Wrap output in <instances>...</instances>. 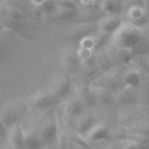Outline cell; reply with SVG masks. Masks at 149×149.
<instances>
[{
	"mask_svg": "<svg viewBox=\"0 0 149 149\" xmlns=\"http://www.w3.org/2000/svg\"><path fill=\"white\" fill-rule=\"evenodd\" d=\"M26 18L27 8L24 0H2L0 2V30L24 36Z\"/></svg>",
	"mask_w": 149,
	"mask_h": 149,
	"instance_id": "cell-1",
	"label": "cell"
},
{
	"mask_svg": "<svg viewBox=\"0 0 149 149\" xmlns=\"http://www.w3.org/2000/svg\"><path fill=\"white\" fill-rule=\"evenodd\" d=\"M112 40L121 49H133L143 40V31L134 24H122L116 33L112 34Z\"/></svg>",
	"mask_w": 149,
	"mask_h": 149,
	"instance_id": "cell-2",
	"label": "cell"
},
{
	"mask_svg": "<svg viewBox=\"0 0 149 149\" xmlns=\"http://www.w3.org/2000/svg\"><path fill=\"white\" fill-rule=\"evenodd\" d=\"M26 110H27V106L24 103L12 100V102H9L5 106L0 107V118H2L6 128H9V127L14 125V124L19 122V119L24 116V113H26Z\"/></svg>",
	"mask_w": 149,
	"mask_h": 149,
	"instance_id": "cell-3",
	"label": "cell"
},
{
	"mask_svg": "<svg viewBox=\"0 0 149 149\" xmlns=\"http://www.w3.org/2000/svg\"><path fill=\"white\" fill-rule=\"evenodd\" d=\"M60 100L54 95V93L51 90H40V91H37L34 93L30 98H29V102L27 104L34 109V110H39V112H46L49 109H52Z\"/></svg>",
	"mask_w": 149,
	"mask_h": 149,
	"instance_id": "cell-4",
	"label": "cell"
},
{
	"mask_svg": "<svg viewBox=\"0 0 149 149\" xmlns=\"http://www.w3.org/2000/svg\"><path fill=\"white\" fill-rule=\"evenodd\" d=\"M40 136V140L45 146H52L55 142H57V137H58V125H57V121L55 118H46L40 128L37 130Z\"/></svg>",
	"mask_w": 149,
	"mask_h": 149,
	"instance_id": "cell-5",
	"label": "cell"
},
{
	"mask_svg": "<svg viewBox=\"0 0 149 149\" xmlns=\"http://www.w3.org/2000/svg\"><path fill=\"white\" fill-rule=\"evenodd\" d=\"M49 90L54 93V95L58 98V100H63L72 90L70 78L67 76V74H57V76L52 79Z\"/></svg>",
	"mask_w": 149,
	"mask_h": 149,
	"instance_id": "cell-6",
	"label": "cell"
},
{
	"mask_svg": "<svg viewBox=\"0 0 149 149\" xmlns=\"http://www.w3.org/2000/svg\"><path fill=\"white\" fill-rule=\"evenodd\" d=\"M24 134H26V130L21 127V124H14L8 128V145L12 149H24Z\"/></svg>",
	"mask_w": 149,
	"mask_h": 149,
	"instance_id": "cell-7",
	"label": "cell"
},
{
	"mask_svg": "<svg viewBox=\"0 0 149 149\" xmlns=\"http://www.w3.org/2000/svg\"><path fill=\"white\" fill-rule=\"evenodd\" d=\"M121 26H122V19L119 15H104L98 21V31L107 36H112L113 33L118 31Z\"/></svg>",
	"mask_w": 149,
	"mask_h": 149,
	"instance_id": "cell-8",
	"label": "cell"
},
{
	"mask_svg": "<svg viewBox=\"0 0 149 149\" xmlns=\"http://www.w3.org/2000/svg\"><path fill=\"white\" fill-rule=\"evenodd\" d=\"M95 116L93 113H82L78 119H76V131L79 136H82V137L85 139L86 134H88L93 127L95 125Z\"/></svg>",
	"mask_w": 149,
	"mask_h": 149,
	"instance_id": "cell-9",
	"label": "cell"
},
{
	"mask_svg": "<svg viewBox=\"0 0 149 149\" xmlns=\"http://www.w3.org/2000/svg\"><path fill=\"white\" fill-rule=\"evenodd\" d=\"M61 60V64H63L67 70H74L79 64H81V60L78 57V49L74 48H66L60 55Z\"/></svg>",
	"mask_w": 149,
	"mask_h": 149,
	"instance_id": "cell-10",
	"label": "cell"
},
{
	"mask_svg": "<svg viewBox=\"0 0 149 149\" xmlns=\"http://www.w3.org/2000/svg\"><path fill=\"white\" fill-rule=\"evenodd\" d=\"M78 17V10H70V9H61L57 8L54 14L43 18L46 22H63V21H70L72 18Z\"/></svg>",
	"mask_w": 149,
	"mask_h": 149,
	"instance_id": "cell-11",
	"label": "cell"
},
{
	"mask_svg": "<svg viewBox=\"0 0 149 149\" xmlns=\"http://www.w3.org/2000/svg\"><path fill=\"white\" fill-rule=\"evenodd\" d=\"M109 137V128L106 124H95L93 127V130L86 134V140L88 142H100V140H106Z\"/></svg>",
	"mask_w": 149,
	"mask_h": 149,
	"instance_id": "cell-12",
	"label": "cell"
},
{
	"mask_svg": "<svg viewBox=\"0 0 149 149\" xmlns=\"http://www.w3.org/2000/svg\"><path fill=\"white\" fill-rule=\"evenodd\" d=\"M45 145L40 140V136L36 130H26L24 134V149H42Z\"/></svg>",
	"mask_w": 149,
	"mask_h": 149,
	"instance_id": "cell-13",
	"label": "cell"
},
{
	"mask_svg": "<svg viewBox=\"0 0 149 149\" xmlns=\"http://www.w3.org/2000/svg\"><path fill=\"white\" fill-rule=\"evenodd\" d=\"M85 110V104L81 102V98H74V100H70L67 102L66 107H64V113L69 116V118H73V119H78Z\"/></svg>",
	"mask_w": 149,
	"mask_h": 149,
	"instance_id": "cell-14",
	"label": "cell"
},
{
	"mask_svg": "<svg viewBox=\"0 0 149 149\" xmlns=\"http://www.w3.org/2000/svg\"><path fill=\"white\" fill-rule=\"evenodd\" d=\"M100 8L106 15H119L124 9V3L122 0H100Z\"/></svg>",
	"mask_w": 149,
	"mask_h": 149,
	"instance_id": "cell-15",
	"label": "cell"
},
{
	"mask_svg": "<svg viewBox=\"0 0 149 149\" xmlns=\"http://www.w3.org/2000/svg\"><path fill=\"white\" fill-rule=\"evenodd\" d=\"M127 17L130 18L131 24L137 26V24H140L148 17V14H146L145 8H142V6H133V8H127Z\"/></svg>",
	"mask_w": 149,
	"mask_h": 149,
	"instance_id": "cell-16",
	"label": "cell"
},
{
	"mask_svg": "<svg viewBox=\"0 0 149 149\" xmlns=\"http://www.w3.org/2000/svg\"><path fill=\"white\" fill-rule=\"evenodd\" d=\"M140 82V76L136 70H128L125 74H124V84H125L127 88H134L137 86Z\"/></svg>",
	"mask_w": 149,
	"mask_h": 149,
	"instance_id": "cell-17",
	"label": "cell"
},
{
	"mask_svg": "<svg viewBox=\"0 0 149 149\" xmlns=\"http://www.w3.org/2000/svg\"><path fill=\"white\" fill-rule=\"evenodd\" d=\"M57 8H61V9H70V10H78V3L76 0H54Z\"/></svg>",
	"mask_w": 149,
	"mask_h": 149,
	"instance_id": "cell-18",
	"label": "cell"
},
{
	"mask_svg": "<svg viewBox=\"0 0 149 149\" xmlns=\"http://www.w3.org/2000/svg\"><path fill=\"white\" fill-rule=\"evenodd\" d=\"M95 46V39L93 36H85L79 40V48L81 49H88V51H93Z\"/></svg>",
	"mask_w": 149,
	"mask_h": 149,
	"instance_id": "cell-19",
	"label": "cell"
},
{
	"mask_svg": "<svg viewBox=\"0 0 149 149\" xmlns=\"http://www.w3.org/2000/svg\"><path fill=\"white\" fill-rule=\"evenodd\" d=\"M134 142H137L142 148L149 149V134H139L136 136V139H133Z\"/></svg>",
	"mask_w": 149,
	"mask_h": 149,
	"instance_id": "cell-20",
	"label": "cell"
},
{
	"mask_svg": "<svg viewBox=\"0 0 149 149\" xmlns=\"http://www.w3.org/2000/svg\"><path fill=\"white\" fill-rule=\"evenodd\" d=\"M93 55V51H88V49H78V57L81 60V63H85L86 60H90Z\"/></svg>",
	"mask_w": 149,
	"mask_h": 149,
	"instance_id": "cell-21",
	"label": "cell"
},
{
	"mask_svg": "<svg viewBox=\"0 0 149 149\" xmlns=\"http://www.w3.org/2000/svg\"><path fill=\"white\" fill-rule=\"evenodd\" d=\"M122 149H145V148H142L137 142H134L131 139V140H127V142L122 143Z\"/></svg>",
	"mask_w": 149,
	"mask_h": 149,
	"instance_id": "cell-22",
	"label": "cell"
},
{
	"mask_svg": "<svg viewBox=\"0 0 149 149\" xmlns=\"http://www.w3.org/2000/svg\"><path fill=\"white\" fill-rule=\"evenodd\" d=\"M124 5H127V8H133V6H142V8H145L143 0H125Z\"/></svg>",
	"mask_w": 149,
	"mask_h": 149,
	"instance_id": "cell-23",
	"label": "cell"
},
{
	"mask_svg": "<svg viewBox=\"0 0 149 149\" xmlns=\"http://www.w3.org/2000/svg\"><path fill=\"white\" fill-rule=\"evenodd\" d=\"M6 134H8V128H6V125L3 124L2 118H0V140L6 139Z\"/></svg>",
	"mask_w": 149,
	"mask_h": 149,
	"instance_id": "cell-24",
	"label": "cell"
},
{
	"mask_svg": "<svg viewBox=\"0 0 149 149\" xmlns=\"http://www.w3.org/2000/svg\"><path fill=\"white\" fill-rule=\"evenodd\" d=\"M46 2V0H30V5L33 6V8H39L40 5H43Z\"/></svg>",
	"mask_w": 149,
	"mask_h": 149,
	"instance_id": "cell-25",
	"label": "cell"
},
{
	"mask_svg": "<svg viewBox=\"0 0 149 149\" xmlns=\"http://www.w3.org/2000/svg\"><path fill=\"white\" fill-rule=\"evenodd\" d=\"M143 3H145V10H146V14L149 15V0H143Z\"/></svg>",
	"mask_w": 149,
	"mask_h": 149,
	"instance_id": "cell-26",
	"label": "cell"
},
{
	"mask_svg": "<svg viewBox=\"0 0 149 149\" xmlns=\"http://www.w3.org/2000/svg\"><path fill=\"white\" fill-rule=\"evenodd\" d=\"M2 52H3V49H2V40H0V58H2Z\"/></svg>",
	"mask_w": 149,
	"mask_h": 149,
	"instance_id": "cell-27",
	"label": "cell"
},
{
	"mask_svg": "<svg viewBox=\"0 0 149 149\" xmlns=\"http://www.w3.org/2000/svg\"><path fill=\"white\" fill-rule=\"evenodd\" d=\"M42 149H54V148H52V146H43Z\"/></svg>",
	"mask_w": 149,
	"mask_h": 149,
	"instance_id": "cell-28",
	"label": "cell"
},
{
	"mask_svg": "<svg viewBox=\"0 0 149 149\" xmlns=\"http://www.w3.org/2000/svg\"><path fill=\"white\" fill-rule=\"evenodd\" d=\"M2 149H12V148H10V146H9V145H8V146H6V148H2Z\"/></svg>",
	"mask_w": 149,
	"mask_h": 149,
	"instance_id": "cell-29",
	"label": "cell"
}]
</instances>
